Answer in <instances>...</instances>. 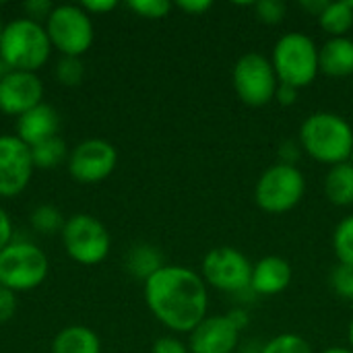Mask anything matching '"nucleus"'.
<instances>
[{"label":"nucleus","mask_w":353,"mask_h":353,"mask_svg":"<svg viewBox=\"0 0 353 353\" xmlns=\"http://www.w3.org/2000/svg\"><path fill=\"white\" fill-rule=\"evenodd\" d=\"M145 302L163 327L176 333H192L207 319V283L186 267L163 265L145 279Z\"/></svg>","instance_id":"nucleus-1"},{"label":"nucleus","mask_w":353,"mask_h":353,"mask_svg":"<svg viewBox=\"0 0 353 353\" xmlns=\"http://www.w3.org/2000/svg\"><path fill=\"white\" fill-rule=\"evenodd\" d=\"M300 145L321 163H345L353 151L352 124L335 112H314L300 126Z\"/></svg>","instance_id":"nucleus-2"},{"label":"nucleus","mask_w":353,"mask_h":353,"mask_svg":"<svg viewBox=\"0 0 353 353\" xmlns=\"http://www.w3.org/2000/svg\"><path fill=\"white\" fill-rule=\"evenodd\" d=\"M50 37L46 27L33 19H14L2 29L0 60L10 70L35 72L50 58Z\"/></svg>","instance_id":"nucleus-3"},{"label":"nucleus","mask_w":353,"mask_h":353,"mask_svg":"<svg viewBox=\"0 0 353 353\" xmlns=\"http://www.w3.org/2000/svg\"><path fill=\"white\" fill-rule=\"evenodd\" d=\"M279 83L292 85L296 89L308 87L316 74L321 72L319 66V48L312 37L292 31L277 39L273 48L271 60Z\"/></svg>","instance_id":"nucleus-4"},{"label":"nucleus","mask_w":353,"mask_h":353,"mask_svg":"<svg viewBox=\"0 0 353 353\" xmlns=\"http://www.w3.org/2000/svg\"><path fill=\"white\" fill-rule=\"evenodd\" d=\"M306 192V178L294 163H275L263 172L254 186L256 205L271 215L292 211Z\"/></svg>","instance_id":"nucleus-5"},{"label":"nucleus","mask_w":353,"mask_h":353,"mask_svg":"<svg viewBox=\"0 0 353 353\" xmlns=\"http://www.w3.org/2000/svg\"><path fill=\"white\" fill-rule=\"evenodd\" d=\"M48 256L27 242H10L0 252V285L10 292H27L48 277Z\"/></svg>","instance_id":"nucleus-6"},{"label":"nucleus","mask_w":353,"mask_h":353,"mask_svg":"<svg viewBox=\"0 0 353 353\" xmlns=\"http://www.w3.org/2000/svg\"><path fill=\"white\" fill-rule=\"evenodd\" d=\"M232 83L238 97L250 108H263L273 101L279 87V79L271 60L259 52H250L238 58L232 70Z\"/></svg>","instance_id":"nucleus-7"},{"label":"nucleus","mask_w":353,"mask_h":353,"mask_svg":"<svg viewBox=\"0 0 353 353\" xmlns=\"http://www.w3.org/2000/svg\"><path fill=\"white\" fill-rule=\"evenodd\" d=\"M46 33L50 43L62 52V56L79 58L93 43V23L89 14L74 4L54 6L46 19Z\"/></svg>","instance_id":"nucleus-8"},{"label":"nucleus","mask_w":353,"mask_h":353,"mask_svg":"<svg viewBox=\"0 0 353 353\" xmlns=\"http://www.w3.org/2000/svg\"><path fill=\"white\" fill-rule=\"evenodd\" d=\"M62 242L68 256L81 265H97L110 252V234L101 221L91 215H72L64 221Z\"/></svg>","instance_id":"nucleus-9"},{"label":"nucleus","mask_w":353,"mask_h":353,"mask_svg":"<svg viewBox=\"0 0 353 353\" xmlns=\"http://www.w3.org/2000/svg\"><path fill=\"white\" fill-rule=\"evenodd\" d=\"M201 273L205 283L213 285L219 292L234 294L250 288L252 265L240 250L232 246H217L205 254Z\"/></svg>","instance_id":"nucleus-10"},{"label":"nucleus","mask_w":353,"mask_h":353,"mask_svg":"<svg viewBox=\"0 0 353 353\" xmlns=\"http://www.w3.org/2000/svg\"><path fill=\"white\" fill-rule=\"evenodd\" d=\"M118 163V153L103 139L79 143L68 157V172L81 184H97L105 180Z\"/></svg>","instance_id":"nucleus-11"},{"label":"nucleus","mask_w":353,"mask_h":353,"mask_svg":"<svg viewBox=\"0 0 353 353\" xmlns=\"http://www.w3.org/2000/svg\"><path fill=\"white\" fill-rule=\"evenodd\" d=\"M31 149L12 134L0 137V196L23 192L33 174Z\"/></svg>","instance_id":"nucleus-12"},{"label":"nucleus","mask_w":353,"mask_h":353,"mask_svg":"<svg viewBox=\"0 0 353 353\" xmlns=\"http://www.w3.org/2000/svg\"><path fill=\"white\" fill-rule=\"evenodd\" d=\"M43 85L35 72L8 70L0 79V112L23 116L41 103Z\"/></svg>","instance_id":"nucleus-13"},{"label":"nucleus","mask_w":353,"mask_h":353,"mask_svg":"<svg viewBox=\"0 0 353 353\" xmlns=\"http://www.w3.org/2000/svg\"><path fill=\"white\" fill-rule=\"evenodd\" d=\"M240 329L234 321L223 316H207L190 333V353H232L238 347Z\"/></svg>","instance_id":"nucleus-14"},{"label":"nucleus","mask_w":353,"mask_h":353,"mask_svg":"<svg viewBox=\"0 0 353 353\" xmlns=\"http://www.w3.org/2000/svg\"><path fill=\"white\" fill-rule=\"evenodd\" d=\"M292 283V265L283 256H265L252 267L250 290L259 296H277Z\"/></svg>","instance_id":"nucleus-15"},{"label":"nucleus","mask_w":353,"mask_h":353,"mask_svg":"<svg viewBox=\"0 0 353 353\" xmlns=\"http://www.w3.org/2000/svg\"><path fill=\"white\" fill-rule=\"evenodd\" d=\"M58 124H60V120H58L56 110L48 103H39L33 110H29L27 114L19 116L17 137L31 149V147L56 137Z\"/></svg>","instance_id":"nucleus-16"},{"label":"nucleus","mask_w":353,"mask_h":353,"mask_svg":"<svg viewBox=\"0 0 353 353\" xmlns=\"http://www.w3.org/2000/svg\"><path fill=\"white\" fill-rule=\"evenodd\" d=\"M319 66L327 77L343 79L353 74V39L331 37L319 50Z\"/></svg>","instance_id":"nucleus-17"},{"label":"nucleus","mask_w":353,"mask_h":353,"mask_svg":"<svg viewBox=\"0 0 353 353\" xmlns=\"http://www.w3.org/2000/svg\"><path fill=\"white\" fill-rule=\"evenodd\" d=\"M101 352V341L95 335V331L74 325L62 329L54 343H52V353H99Z\"/></svg>","instance_id":"nucleus-18"},{"label":"nucleus","mask_w":353,"mask_h":353,"mask_svg":"<svg viewBox=\"0 0 353 353\" xmlns=\"http://www.w3.org/2000/svg\"><path fill=\"white\" fill-rule=\"evenodd\" d=\"M325 194L337 207L353 205V165L350 161L337 163L327 172Z\"/></svg>","instance_id":"nucleus-19"},{"label":"nucleus","mask_w":353,"mask_h":353,"mask_svg":"<svg viewBox=\"0 0 353 353\" xmlns=\"http://www.w3.org/2000/svg\"><path fill=\"white\" fill-rule=\"evenodd\" d=\"M319 25L331 37H345V33L353 27V0L329 2L319 14Z\"/></svg>","instance_id":"nucleus-20"},{"label":"nucleus","mask_w":353,"mask_h":353,"mask_svg":"<svg viewBox=\"0 0 353 353\" xmlns=\"http://www.w3.org/2000/svg\"><path fill=\"white\" fill-rule=\"evenodd\" d=\"M31 157H33V165L41 168V170H52L56 165L62 163V159L66 157V145L64 141L56 134L35 147H31Z\"/></svg>","instance_id":"nucleus-21"},{"label":"nucleus","mask_w":353,"mask_h":353,"mask_svg":"<svg viewBox=\"0 0 353 353\" xmlns=\"http://www.w3.org/2000/svg\"><path fill=\"white\" fill-rule=\"evenodd\" d=\"M161 267H163L161 259H159L157 250H153L151 246H137L128 256V269L134 275L145 277V279H149Z\"/></svg>","instance_id":"nucleus-22"},{"label":"nucleus","mask_w":353,"mask_h":353,"mask_svg":"<svg viewBox=\"0 0 353 353\" xmlns=\"http://www.w3.org/2000/svg\"><path fill=\"white\" fill-rule=\"evenodd\" d=\"M333 252L339 265H353V215L339 221L333 232Z\"/></svg>","instance_id":"nucleus-23"},{"label":"nucleus","mask_w":353,"mask_h":353,"mask_svg":"<svg viewBox=\"0 0 353 353\" xmlns=\"http://www.w3.org/2000/svg\"><path fill=\"white\" fill-rule=\"evenodd\" d=\"M261 353H312V347L304 337L294 335V333H283V335L273 337L261 350Z\"/></svg>","instance_id":"nucleus-24"},{"label":"nucleus","mask_w":353,"mask_h":353,"mask_svg":"<svg viewBox=\"0 0 353 353\" xmlns=\"http://www.w3.org/2000/svg\"><path fill=\"white\" fill-rule=\"evenodd\" d=\"M31 225L41 232V234H54V232H62L64 228V219L60 215V211L56 207L50 205H41L33 211L31 215Z\"/></svg>","instance_id":"nucleus-25"},{"label":"nucleus","mask_w":353,"mask_h":353,"mask_svg":"<svg viewBox=\"0 0 353 353\" xmlns=\"http://www.w3.org/2000/svg\"><path fill=\"white\" fill-rule=\"evenodd\" d=\"M128 8L143 19H163L172 10L170 0H128Z\"/></svg>","instance_id":"nucleus-26"},{"label":"nucleus","mask_w":353,"mask_h":353,"mask_svg":"<svg viewBox=\"0 0 353 353\" xmlns=\"http://www.w3.org/2000/svg\"><path fill=\"white\" fill-rule=\"evenodd\" d=\"M331 288L343 300L353 302V265H337L331 273Z\"/></svg>","instance_id":"nucleus-27"},{"label":"nucleus","mask_w":353,"mask_h":353,"mask_svg":"<svg viewBox=\"0 0 353 353\" xmlns=\"http://www.w3.org/2000/svg\"><path fill=\"white\" fill-rule=\"evenodd\" d=\"M56 77L62 85L66 87H74L81 83L83 79V62L79 58H70V56H64L58 66H56Z\"/></svg>","instance_id":"nucleus-28"},{"label":"nucleus","mask_w":353,"mask_h":353,"mask_svg":"<svg viewBox=\"0 0 353 353\" xmlns=\"http://www.w3.org/2000/svg\"><path fill=\"white\" fill-rule=\"evenodd\" d=\"M285 4L281 0H261L254 4V12L259 21L267 25H279L285 19Z\"/></svg>","instance_id":"nucleus-29"},{"label":"nucleus","mask_w":353,"mask_h":353,"mask_svg":"<svg viewBox=\"0 0 353 353\" xmlns=\"http://www.w3.org/2000/svg\"><path fill=\"white\" fill-rule=\"evenodd\" d=\"M17 310V298H14V292L6 290L0 285V323H6L12 319Z\"/></svg>","instance_id":"nucleus-30"},{"label":"nucleus","mask_w":353,"mask_h":353,"mask_svg":"<svg viewBox=\"0 0 353 353\" xmlns=\"http://www.w3.org/2000/svg\"><path fill=\"white\" fill-rule=\"evenodd\" d=\"M151 353H188V347L176 337H161L153 343Z\"/></svg>","instance_id":"nucleus-31"},{"label":"nucleus","mask_w":353,"mask_h":353,"mask_svg":"<svg viewBox=\"0 0 353 353\" xmlns=\"http://www.w3.org/2000/svg\"><path fill=\"white\" fill-rule=\"evenodd\" d=\"M23 8L33 17V21H35V19H48L50 12L54 10L52 4H50L48 0H31V2H25Z\"/></svg>","instance_id":"nucleus-32"},{"label":"nucleus","mask_w":353,"mask_h":353,"mask_svg":"<svg viewBox=\"0 0 353 353\" xmlns=\"http://www.w3.org/2000/svg\"><path fill=\"white\" fill-rule=\"evenodd\" d=\"M176 6L188 14H201V12H207L213 6V2L211 0H180Z\"/></svg>","instance_id":"nucleus-33"},{"label":"nucleus","mask_w":353,"mask_h":353,"mask_svg":"<svg viewBox=\"0 0 353 353\" xmlns=\"http://www.w3.org/2000/svg\"><path fill=\"white\" fill-rule=\"evenodd\" d=\"M10 238H12V223L6 211L0 207V252L10 244Z\"/></svg>","instance_id":"nucleus-34"},{"label":"nucleus","mask_w":353,"mask_h":353,"mask_svg":"<svg viewBox=\"0 0 353 353\" xmlns=\"http://www.w3.org/2000/svg\"><path fill=\"white\" fill-rule=\"evenodd\" d=\"M118 6V2L116 0H85L83 4H81V8L85 10V12H108V10H114Z\"/></svg>","instance_id":"nucleus-35"},{"label":"nucleus","mask_w":353,"mask_h":353,"mask_svg":"<svg viewBox=\"0 0 353 353\" xmlns=\"http://www.w3.org/2000/svg\"><path fill=\"white\" fill-rule=\"evenodd\" d=\"M298 91H300V89H296V87H292V85L279 83V87H277V91H275V99H277L281 105H292V103H296V99H298Z\"/></svg>","instance_id":"nucleus-36"},{"label":"nucleus","mask_w":353,"mask_h":353,"mask_svg":"<svg viewBox=\"0 0 353 353\" xmlns=\"http://www.w3.org/2000/svg\"><path fill=\"white\" fill-rule=\"evenodd\" d=\"M327 0H304V2H300V6L302 8H306V10H310V12H314L316 17L327 8Z\"/></svg>","instance_id":"nucleus-37"},{"label":"nucleus","mask_w":353,"mask_h":353,"mask_svg":"<svg viewBox=\"0 0 353 353\" xmlns=\"http://www.w3.org/2000/svg\"><path fill=\"white\" fill-rule=\"evenodd\" d=\"M228 316L234 321V325L242 331L246 325H248V319H246V312H242V310H232V312H228Z\"/></svg>","instance_id":"nucleus-38"},{"label":"nucleus","mask_w":353,"mask_h":353,"mask_svg":"<svg viewBox=\"0 0 353 353\" xmlns=\"http://www.w3.org/2000/svg\"><path fill=\"white\" fill-rule=\"evenodd\" d=\"M321 353H353V350L352 347H329V350Z\"/></svg>","instance_id":"nucleus-39"},{"label":"nucleus","mask_w":353,"mask_h":353,"mask_svg":"<svg viewBox=\"0 0 353 353\" xmlns=\"http://www.w3.org/2000/svg\"><path fill=\"white\" fill-rule=\"evenodd\" d=\"M347 339H350V347L353 350V316L350 321V329H347Z\"/></svg>","instance_id":"nucleus-40"},{"label":"nucleus","mask_w":353,"mask_h":353,"mask_svg":"<svg viewBox=\"0 0 353 353\" xmlns=\"http://www.w3.org/2000/svg\"><path fill=\"white\" fill-rule=\"evenodd\" d=\"M4 68H6V66H4V62H2V60H0V79H2V77H4Z\"/></svg>","instance_id":"nucleus-41"},{"label":"nucleus","mask_w":353,"mask_h":353,"mask_svg":"<svg viewBox=\"0 0 353 353\" xmlns=\"http://www.w3.org/2000/svg\"><path fill=\"white\" fill-rule=\"evenodd\" d=\"M347 161H350V163L353 165V151H352V155H350V159H347Z\"/></svg>","instance_id":"nucleus-42"},{"label":"nucleus","mask_w":353,"mask_h":353,"mask_svg":"<svg viewBox=\"0 0 353 353\" xmlns=\"http://www.w3.org/2000/svg\"><path fill=\"white\" fill-rule=\"evenodd\" d=\"M2 29H4V27H2V23H0V37H2Z\"/></svg>","instance_id":"nucleus-43"}]
</instances>
